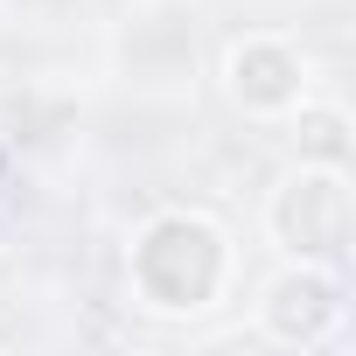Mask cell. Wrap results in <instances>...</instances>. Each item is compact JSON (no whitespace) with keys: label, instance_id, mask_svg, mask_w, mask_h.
<instances>
[{"label":"cell","instance_id":"cell-1","mask_svg":"<svg viewBox=\"0 0 356 356\" xmlns=\"http://www.w3.org/2000/svg\"><path fill=\"white\" fill-rule=\"evenodd\" d=\"M231 231L210 217V210H154L133 245H126V286H133V307L154 314V321H189V314H210L231 286Z\"/></svg>","mask_w":356,"mask_h":356},{"label":"cell","instance_id":"cell-2","mask_svg":"<svg viewBox=\"0 0 356 356\" xmlns=\"http://www.w3.org/2000/svg\"><path fill=\"white\" fill-rule=\"evenodd\" d=\"M266 238H273L293 266H342V259H349V238H356L349 168L300 161L293 175H280L273 196H266Z\"/></svg>","mask_w":356,"mask_h":356},{"label":"cell","instance_id":"cell-3","mask_svg":"<svg viewBox=\"0 0 356 356\" xmlns=\"http://www.w3.org/2000/svg\"><path fill=\"white\" fill-rule=\"evenodd\" d=\"M307 91H314V70L286 35H238L224 49V98L245 119H286Z\"/></svg>","mask_w":356,"mask_h":356},{"label":"cell","instance_id":"cell-4","mask_svg":"<svg viewBox=\"0 0 356 356\" xmlns=\"http://www.w3.org/2000/svg\"><path fill=\"white\" fill-rule=\"evenodd\" d=\"M335 321H342V280H335V266H293L259 300V328L280 349H314V342L335 335Z\"/></svg>","mask_w":356,"mask_h":356},{"label":"cell","instance_id":"cell-5","mask_svg":"<svg viewBox=\"0 0 356 356\" xmlns=\"http://www.w3.org/2000/svg\"><path fill=\"white\" fill-rule=\"evenodd\" d=\"M286 140H293L300 161H321V168H349V147H356L349 112H342L335 98H314V91L286 112Z\"/></svg>","mask_w":356,"mask_h":356}]
</instances>
